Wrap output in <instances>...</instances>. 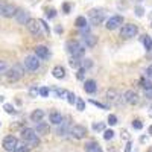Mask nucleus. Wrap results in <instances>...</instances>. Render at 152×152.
<instances>
[{"label": "nucleus", "mask_w": 152, "mask_h": 152, "mask_svg": "<svg viewBox=\"0 0 152 152\" xmlns=\"http://www.w3.org/2000/svg\"><path fill=\"white\" fill-rule=\"evenodd\" d=\"M21 137H23V142L26 143L29 148H37L40 145V138L37 135V131L32 128H24L21 131Z\"/></svg>", "instance_id": "f257e3e1"}, {"label": "nucleus", "mask_w": 152, "mask_h": 152, "mask_svg": "<svg viewBox=\"0 0 152 152\" xmlns=\"http://www.w3.org/2000/svg\"><path fill=\"white\" fill-rule=\"evenodd\" d=\"M107 18V12L105 9H100V8H94L91 11H88V21H90L93 26H99L102 24Z\"/></svg>", "instance_id": "f03ea898"}, {"label": "nucleus", "mask_w": 152, "mask_h": 152, "mask_svg": "<svg viewBox=\"0 0 152 152\" xmlns=\"http://www.w3.org/2000/svg\"><path fill=\"white\" fill-rule=\"evenodd\" d=\"M23 75H24V69L21 67V64H15L6 72V78L9 82H17L23 78Z\"/></svg>", "instance_id": "7ed1b4c3"}, {"label": "nucleus", "mask_w": 152, "mask_h": 152, "mask_svg": "<svg viewBox=\"0 0 152 152\" xmlns=\"http://www.w3.org/2000/svg\"><path fill=\"white\" fill-rule=\"evenodd\" d=\"M67 52L72 55V56H75V58H82L84 55H85V49L78 43V41H69L67 43Z\"/></svg>", "instance_id": "20e7f679"}, {"label": "nucleus", "mask_w": 152, "mask_h": 152, "mask_svg": "<svg viewBox=\"0 0 152 152\" xmlns=\"http://www.w3.org/2000/svg\"><path fill=\"white\" fill-rule=\"evenodd\" d=\"M23 66L26 67V70H29V72H35V70H38V67H40V58H38L37 55L35 56L29 55V56L24 58Z\"/></svg>", "instance_id": "39448f33"}, {"label": "nucleus", "mask_w": 152, "mask_h": 152, "mask_svg": "<svg viewBox=\"0 0 152 152\" xmlns=\"http://www.w3.org/2000/svg\"><path fill=\"white\" fill-rule=\"evenodd\" d=\"M138 34V28L135 26V24H123V26L120 28V37L122 38H132Z\"/></svg>", "instance_id": "423d86ee"}, {"label": "nucleus", "mask_w": 152, "mask_h": 152, "mask_svg": "<svg viewBox=\"0 0 152 152\" xmlns=\"http://www.w3.org/2000/svg\"><path fill=\"white\" fill-rule=\"evenodd\" d=\"M17 146H18L17 137H14V135H6V137L3 138V149H5L6 152H15Z\"/></svg>", "instance_id": "0eeeda50"}, {"label": "nucleus", "mask_w": 152, "mask_h": 152, "mask_svg": "<svg viewBox=\"0 0 152 152\" xmlns=\"http://www.w3.org/2000/svg\"><path fill=\"white\" fill-rule=\"evenodd\" d=\"M26 28L28 31L32 34V35H41V21L40 20H37V18H29V21L26 23Z\"/></svg>", "instance_id": "6e6552de"}, {"label": "nucleus", "mask_w": 152, "mask_h": 152, "mask_svg": "<svg viewBox=\"0 0 152 152\" xmlns=\"http://www.w3.org/2000/svg\"><path fill=\"white\" fill-rule=\"evenodd\" d=\"M123 17L122 15H113L111 18L107 20V29L108 31H114V29H119L123 26Z\"/></svg>", "instance_id": "1a4fd4ad"}, {"label": "nucleus", "mask_w": 152, "mask_h": 152, "mask_svg": "<svg viewBox=\"0 0 152 152\" xmlns=\"http://www.w3.org/2000/svg\"><path fill=\"white\" fill-rule=\"evenodd\" d=\"M70 134H72L73 138H76V140H81V138H84L87 135V128L82 125H75V126H72Z\"/></svg>", "instance_id": "9d476101"}, {"label": "nucleus", "mask_w": 152, "mask_h": 152, "mask_svg": "<svg viewBox=\"0 0 152 152\" xmlns=\"http://www.w3.org/2000/svg\"><path fill=\"white\" fill-rule=\"evenodd\" d=\"M17 11H18V9L15 8V5H12V3H3V6H2V15L6 17V18L15 17Z\"/></svg>", "instance_id": "9b49d317"}, {"label": "nucleus", "mask_w": 152, "mask_h": 152, "mask_svg": "<svg viewBox=\"0 0 152 152\" xmlns=\"http://www.w3.org/2000/svg\"><path fill=\"white\" fill-rule=\"evenodd\" d=\"M123 97H125V102H126V104H131V105L138 104V94H137L134 90H126V91L123 93Z\"/></svg>", "instance_id": "f8f14e48"}, {"label": "nucleus", "mask_w": 152, "mask_h": 152, "mask_svg": "<svg viewBox=\"0 0 152 152\" xmlns=\"http://www.w3.org/2000/svg\"><path fill=\"white\" fill-rule=\"evenodd\" d=\"M15 20L18 24H26L29 21V12L24 11V9H18L17 14H15Z\"/></svg>", "instance_id": "ddd939ff"}, {"label": "nucleus", "mask_w": 152, "mask_h": 152, "mask_svg": "<svg viewBox=\"0 0 152 152\" xmlns=\"http://www.w3.org/2000/svg\"><path fill=\"white\" fill-rule=\"evenodd\" d=\"M35 55L40 58V59H47L50 56V52L46 46H37L35 47Z\"/></svg>", "instance_id": "4468645a"}, {"label": "nucleus", "mask_w": 152, "mask_h": 152, "mask_svg": "<svg viewBox=\"0 0 152 152\" xmlns=\"http://www.w3.org/2000/svg\"><path fill=\"white\" fill-rule=\"evenodd\" d=\"M107 97L111 100V102H114V104H120V93L116 90V88H108V90H107Z\"/></svg>", "instance_id": "2eb2a0df"}, {"label": "nucleus", "mask_w": 152, "mask_h": 152, "mask_svg": "<svg viewBox=\"0 0 152 152\" xmlns=\"http://www.w3.org/2000/svg\"><path fill=\"white\" fill-rule=\"evenodd\" d=\"M84 43H85L87 47H90V49H91V47H94V46L97 44V37L88 32V34L84 35Z\"/></svg>", "instance_id": "dca6fc26"}, {"label": "nucleus", "mask_w": 152, "mask_h": 152, "mask_svg": "<svg viewBox=\"0 0 152 152\" xmlns=\"http://www.w3.org/2000/svg\"><path fill=\"white\" fill-rule=\"evenodd\" d=\"M49 120H50V123H52V125H59V123L64 122V117H62V114H61V113H58V111H52V113L49 114Z\"/></svg>", "instance_id": "f3484780"}, {"label": "nucleus", "mask_w": 152, "mask_h": 152, "mask_svg": "<svg viewBox=\"0 0 152 152\" xmlns=\"http://www.w3.org/2000/svg\"><path fill=\"white\" fill-rule=\"evenodd\" d=\"M84 90H85L88 94L96 93V90H97V87H96V81H93V79L85 81V82H84Z\"/></svg>", "instance_id": "a211bd4d"}, {"label": "nucleus", "mask_w": 152, "mask_h": 152, "mask_svg": "<svg viewBox=\"0 0 152 152\" xmlns=\"http://www.w3.org/2000/svg\"><path fill=\"white\" fill-rule=\"evenodd\" d=\"M70 129H72V128H69V122H62V123H59V125H58L56 134H58V135H61V137H64V135L70 134Z\"/></svg>", "instance_id": "6ab92c4d"}, {"label": "nucleus", "mask_w": 152, "mask_h": 152, "mask_svg": "<svg viewBox=\"0 0 152 152\" xmlns=\"http://www.w3.org/2000/svg\"><path fill=\"white\" fill-rule=\"evenodd\" d=\"M100 146L94 142V140H88L85 143V152H100Z\"/></svg>", "instance_id": "aec40b11"}, {"label": "nucleus", "mask_w": 152, "mask_h": 152, "mask_svg": "<svg viewBox=\"0 0 152 152\" xmlns=\"http://www.w3.org/2000/svg\"><path fill=\"white\" fill-rule=\"evenodd\" d=\"M52 75H53V78H56V79H64L66 70H64V67H62V66H56V67H53Z\"/></svg>", "instance_id": "412c9836"}, {"label": "nucleus", "mask_w": 152, "mask_h": 152, "mask_svg": "<svg viewBox=\"0 0 152 152\" xmlns=\"http://www.w3.org/2000/svg\"><path fill=\"white\" fill-rule=\"evenodd\" d=\"M43 117H44V111H43V110H35V111H32V114H31V120L35 122V123L41 122Z\"/></svg>", "instance_id": "4be33fe9"}, {"label": "nucleus", "mask_w": 152, "mask_h": 152, "mask_svg": "<svg viewBox=\"0 0 152 152\" xmlns=\"http://www.w3.org/2000/svg\"><path fill=\"white\" fill-rule=\"evenodd\" d=\"M52 93L55 94V97H58V99H67V96H69V93L70 91H67V90H64V88H53L52 90Z\"/></svg>", "instance_id": "5701e85b"}, {"label": "nucleus", "mask_w": 152, "mask_h": 152, "mask_svg": "<svg viewBox=\"0 0 152 152\" xmlns=\"http://www.w3.org/2000/svg\"><path fill=\"white\" fill-rule=\"evenodd\" d=\"M38 134H43V135H46V134H49V125L47 123H44L43 120L41 122H38L37 123V129H35Z\"/></svg>", "instance_id": "b1692460"}, {"label": "nucleus", "mask_w": 152, "mask_h": 152, "mask_svg": "<svg viewBox=\"0 0 152 152\" xmlns=\"http://www.w3.org/2000/svg\"><path fill=\"white\" fill-rule=\"evenodd\" d=\"M75 26L79 28V29H84L85 26H88V21H87L85 17H78V18L75 20Z\"/></svg>", "instance_id": "393cba45"}, {"label": "nucleus", "mask_w": 152, "mask_h": 152, "mask_svg": "<svg viewBox=\"0 0 152 152\" xmlns=\"http://www.w3.org/2000/svg\"><path fill=\"white\" fill-rule=\"evenodd\" d=\"M143 44H145V49L148 50V52H151V50H152V38L149 35L143 37Z\"/></svg>", "instance_id": "a878e982"}, {"label": "nucleus", "mask_w": 152, "mask_h": 152, "mask_svg": "<svg viewBox=\"0 0 152 152\" xmlns=\"http://www.w3.org/2000/svg\"><path fill=\"white\" fill-rule=\"evenodd\" d=\"M93 129L96 132H104L105 131V123L104 122H94L93 123Z\"/></svg>", "instance_id": "bb28decb"}, {"label": "nucleus", "mask_w": 152, "mask_h": 152, "mask_svg": "<svg viewBox=\"0 0 152 152\" xmlns=\"http://www.w3.org/2000/svg\"><path fill=\"white\" fill-rule=\"evenodd\" d=\"M76 110L78 111H84L85 110V102H84V99L82 97H76Z\"/></svg>", "instance_id": "cd10ccee"}, {"label": "nucleus", "mask_w": 152, "mask_h": 152, "mask_svg": "<svg viewBox=\"0 0 152 152\" xmlns=\"http://www.w3.org/2000/svg\"><path fill=\"white\" fill-rule=\"evenodd\" d=\"M140 85L145 88V90H149V88H152V82L149 78H142L140 79Z\"/></svg>", "instance_id": "c85d7f7f"}, {"label": "nucleus", "mask_w": 152, "mask_h": 152, "mask_svg": "<svg viewBox=\"0 0 152 152\" xmlns=\"http://www.w3.org/2000/svg\"><path fill=\"white\" fill-rule=\"evenodd\" d=\"M81 67L85 69V70L91 69V67H93V61H91V59H82V61H81Z\"/></svg>", "instance_id": "c756f323"}, {"label": "nucleus", "mask_w": 152, "mask_h": 152, "mask_svg": "<svg viewBox=\"0 0 152 152\" xmlns=\"http://www.w3.org/2000/svg\"><path fill=\"white\" fill-rule=\"evenodd\" d=\"M70 66H72L73 69H79V67H81V61H79V58L72 56V58H70Z\"/></svg>", "instance_id": "7c9ffc66"}, {"label": "nucleus", "mask_w": 152, "mask_h": 152, "mask_svg": "<svg viewBox=\"0 0 152 152\" xmlns=\"http://www.w3.org/2000/svg\"><path fill=\"white\" fill-rule=\"evenodd\" d=\"M76 78H78L79 81H84L85 79V69L79 67L78 70H76Z\"/></svg>", "instance_id": "2f4dec72"}, {"label": "nucleus", "mask_w": 152, "mask_h": 152, "mask_svg": "<svg viewBox=\"0 0 152 152\" xmlns=\"http://www.w3.org/2000/svg\"><path fill=\"white\" fill-rule=\"evenodd\" d=\"M29 94H31V97H37L38 94H40V88H38L37 85H32L29 88Z\"/></svg>", "instance_id": "473e14b6"}, {"label": "nucleus", "mask_w": 152, "mask_h": 152, "mask_svg": "<svg viewBox=\"0 0 152 152\" xmlns=\"http://www.w3.org/2000/svg\"><path fill=\"white\" fill-rule=\"evenodd\" d=\"M114 134L116 132H114L113 129H105L104 131V138L105 140H111V138H114Z\"/></svg>", "instance_id": "72a5a7b5"}, {"label": "nucleus", "mask_w": 152, "mask_h": 152, "mask_svg": "<svg viewBox=\"0 0 152 152\" xmlns=\"http://www.w3.org/2000/svg\"><path fill=\"white\" fill-rule=\"evenodd\" d=\"M8 70H9V67H8V62H6V61H0V75L6 73Z\"/></svg>", "instance_id": "f704fd0d"}, {"label": "nucleus", "mask_w": 152, "mask_h": 152, "mask_svg": "<svg viewBox=\"0 0 152 152\" xmlns=\"http://www.w3.org/2000/svg\"><path fill=\"white\" fill-rule=\"evenodd\" d=\"M15 152H29V146H28L26 143H23V145H20V143H18V146H17Z\"/></svg>", "instance_id": "c9c22d12"}, {"label": "nucleus", "mask_w": 152, "mask_h": 152, "mask_svg": "<svg viewBox=\"0 0 152 152\" xmlns=\"http://www.w3.org/2000/svg\"><path fill=\"white\" fill-rule=\"evenodd\" d=\"M134 14H135L137 17H143V15H145V9H143L142 6H135V9H134Z\"/></svg>", "instance_id": "e433bc0d"}, {"label": "nucleus", "mask_w": 152, "mask_h": 152, "mask_svg": "<svg viewBox=\"0 0 152 152\" xmlns=\"http://www.w3.org/2000/svg\"><path fill=\"white\" fill-rule=\"evenodd\" d=\"M108 123H110L111 126L117 125V123H119V122H117V116H114V114H110V116H108Z\"/></svg>", "instance_id": "4c0bfd02"}, {"label": "nucleus", "mask_w": 152, "mask_h": 152, "mask_svg": "<svg viewBox=\"0 0 152 152\" xmlns=\"http://www.w3.org/2000/svg\"><path fill=\"white\" fill-rule=\"evenodd\" d=\"M3 110H5V111H6L8 114H14V113H15L14 107H12L11 104H5V105H3Z\"/></svg>", "instance_id": "58836bf2"}, {"label": "nucleus", "mask_w": 152, "mask_h": 152, "mask_svg": "<svg viewBox=\"0 0 152 152\" xmlns=\"http://www.w3.org/2000/svg\"><path fill=\"white\" fill-rule=\"evenodd\" d=\"M49 93H50V90H49L47 87H41V88H40V96H41V97H47Z\"/></svg>", "instance_id": "ea45409f"}, {"label": "nucleus", "mask_w": 152, "mask_h": 152, "mask_svg": "<svg viewBox=\"0 0 152 152\" xmlns=\"http://www.w3.org/2000/svg\"><path fill=\"white\" fill-rule=\"evenodd\" d=\"M76 97H78V96H75L73 93H69L67 100H69V104H70V105H75V104H76Z\"/></svg>", "instance_id": "a19ab883"}, {"label": "nucleus", "mask_w": 152, "mask_h": 152, "mask_svg": "<svg viewBox=\"0 0 152 152\" xmlns=\"http://www.w3.org/2000/svg\"><path fill=\"white\" fill-rule=\"evenodd\" d=\"M132 128H134V129H142V128H143L142 120H134V122H132Z\"/></svg>", "instance_id": "79ce46f5"}, {"label": "nucleus", "mask_w": 152, "mask_h": 152, "mask_svg": "<svg viewBox=\"0 0 152 152\" xmlns=\"http://www.w3.org/2000/svg\"><path fill=\"white\" fill-rule=\"evenodd\" d=\"M90 104H93V105H94V107H97V108H102V110H108V107H107V105L100 104V102H96V100H90Z\"/></svg>", "instance_id": "37998d69"}, {"label": "nucleus", "mask_w": 152, "mask_h": 152, "mask_svg": "<svg viewBox=\"0 0 152 152\" xmlns=\"http://www.w3.org/2000/svg\"><path fill=\"white\" fill-rule=\"evenodd\" d=\"M70 9H72L70 3H62V12H64V14H69Z\"/></svg>", "instance_id": "c03bdc74"}, {"label": "nucleus", "mask_w": 152, "mask_h": 152, "mask_svg": "<svg viewBox=\"0 0 152 152\" xmlns=\"http://www.w3.org/2000/svg\"><path fill=\"white\" fill-rule=\"evenodd\" d=\"M123 152H132V142L128 140V143L125 145V151Z\"/></svg>", "instance_id": "a18cd8bd"}, {"label": "nucleus", "mask_w": 152, "mask_h": 152, "mask_svg": "<svg viewBox=\"0 0 152 152\" xmlns=\"http://www.w3.org/2000/svg\"><path fill=\"white\" fill-rule=\"evenodd\" d=\"M55 15H56V11L55 9H49L47 11V18H55Z\"/></svg>", "instance_id": "49530a36"}, {"label": "nucleus", "mask_w": 152, "mask_h": 152, "mask_svg": "<svg viewBox=\"0 0 152 152\" xmlns=\"http://www.w3.org/2000/svg\"><path fill=\"white\" fill-rule=\"evenodd\" d=\"M40 21H41V26H43V29H44V34H49L50 29H49V26L46 24V21H43V20H40Z\"/></svg>", "instance_id": "de8ad7c7"}, {"label": "nucleus", "mask_w": 152, "mask_h": 152, "mask_svg": "<svg viewBox=\"0 0 152 152\" xmlns=\"http://www.w3.org/2000/svg\"><path fill=\"white\" fill-rule=\"evenodd\" d=\"M146 76H148L149 79H152V64H151V66L146 69Z\"/></svg>", "instance_id": "09e8293b"}, {"label": "nucleus", "mask_w": 152, "mask_h": 152, "mask_svg": "<svg viewBox=\"0 0 152 152\" xmlns=\"http://www.w3.org/2000/svg\"><path fill=\"white\" fill-rule=\"evenodd\" d=\"M122 140H129V132L122 131Z\"/></svg>", "instance_id": "8fccbe9b"}, {"label": "nucleus", "mask_w": 152, "mask_h": 152, "mask_svg": "<svg viewBox=\"0 0 152 152\" xmlns=\"http://www.w3.org/2000/svg\"><path fill=\"white\" fill-rule=\"evenodd\" d=\"M145 96L148 99H152V88H149V90H145Z\"/></svg>", "instance_id": "3c124183"}, {"label": "nucleus", "mask_w": 152, "mask_h": 152, "mask_svg": "<svg viewBox=\"0 0 152 152\" xmlns=\"http://www.w3.org/2000/svg\"><path fill=\"white\" fill-rule=\"evenodd\" d=\"M148 134H149V135H152V125L149 126V129H148Z\"/></svg>", "instance_id": "603ef678"}, {"label": "nucleus", "mask_w": 152, "mask_h": 152, "mask_svg": "<svg viewBox=\"0 0 152 152\" xmlns=\"http://www.w3.org/2000/svg\"><path fill=\"white\" fill-rule=\"evenodd\" d=\"M3 100H5V97H3V96H0V104H2Z\"/></svg>", "instance_id": "864d4df0"}, {"label": "nucleus", "mask_w": 152, "mask_h": 152, "mask_svg": "<svg viewBox=\"0 0 152 152\" xmlns=\"http://www.w3.org/2000/svg\"><path fill=\"white\" fill-rule=\"evenodd\" d=\"M149 116H151V117H152V108H151V110H149Z\"/></svg>", "instance_id": "5fc2aeb1"}, {"label": "nucleus", "mask_w": 152, "mask_h": 152, "mask_svg": "<svg viewBox=\"0 0 152 152\" xmlns=\"http://www.w3.org/2000/svg\"><path fill=\"white\" fill-rule=\"evenodd\" d=\"M149 152H152V148H151V149H149Z\"/></svg>", "instance_id": "6e6d98bb"}, {"label": "nucleus", "mask_w": 152, "mask_h": 152, "mask_svg": "<svg viewBox=\"0 0 152 152\" xmlns=\"http://www.w3.org/2000/svg\"><path fill=\"white\" fill-rule=\"evenodd\" d=\"M151 29H152V23H151Z\"/></svg>", "instance_id": "4d7b16f0"}, {"label": "nucleus", "mask_w": 152, "mask_h": 152, "mask_svg": "<svg viewBox=\"0 0 152 152\" xmlns=\"http://www.w3.org/2000/svg\"><path fill=\"white\" fill-rule=\"evenodd\" d=\"M138 2H140V0H138Z\"/></svg>", "instance_id": "13d9d810"}, {"label": "nucleus", "mask_w": 152, "mask_h": 152, "mask_svg": "<svg viewBox=\"0 0 152 152\" xmlns=\"http://www.w3.org/2000/svg\"><path fill=\"white\" fill-rule=\"evenodd\" d=\"M100 152H102V151H100Z\"/></svg>", "instance_id": "bf43d9fd"}]
</instances>
